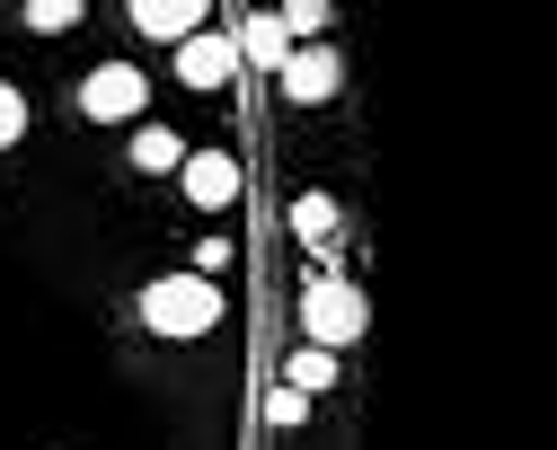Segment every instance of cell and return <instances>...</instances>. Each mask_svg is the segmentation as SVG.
I'll return each instance as SVG.
<instances>
[{
	"label": "cell",
	"instance_id": "6da1fadb",
	"mask_svg": "<svg viewBox=\"0 0 557 450\" xmlns=\"http://www.w3.org/2000/svg\"><path fill=\"white\" fill-rule=\"evenodd\" d=\"M143 327L151 336H213L222 327V283L213 274H160L151 291H143Z\"/></svg>",
	"mask_w": 557,
	"mask_h": 450
},
{
	"label": "cell",
	"instance_id": "7a4b0ae2",
	"mask_svg": "<svg viewBox=\"0 0 557 450\" xmlns=\"http://www.w3.org/2000/svg\"><path fill=\"white\" fill-rule=\"evenodd\" d=\"M301 327H310V345H363V327H372V300H363V283H345V274H319L310 291H301Z\"/></svg>",
	"mask_w": 557,
	"mask_h": 450
},
{
	"label": "cell",
	"instance_id": "3957f363",
	"mask_svg": "<svg viewBox=\"0 0 557 450\" xmlns=\"http://www.w3.org/2000/svg\"><path fill=\"white\" fill-rule=\"evenodd\" d=\"M72 107H81L89 124H143V115H151V80H143L133 62H98L89 80L72 89Z\"/></svg>",
	"mask_w": 557,
	"mask_h": 450
},
{
	"label": "cell",
	"instance_id": "277c9868",
	"mask_svg": "<svg viewBox=\"0 0 557 450\" xmlns=\"http://www.w3.org/2000/svg\"><path fill=\"white\" fill-rule=\"evenodd\" d=\"M239 71H248V62H239V45H231L222 27H195V36H177V80H186L195 98H222V89L239 80Z\"/></svg>",
	"mask_w": 557,
	"mask_h": 450
},
{
	"label": "cell",
	"instance_id": "5b68a950",
	"mask_svg": "<svg viewBox=\"0 0 557 450\" xmlns=\"http://www.w3.org/2000/svg\"><path fill=\"white\" fill-rule=\"evenodd\" d=\"M177 177H186V203L195 212H231L239 203V160H231V150H186Z\"/></svg>",
	"mask_w": 557,
	"mask_h": 450
},
{
	"label": "cell",
	"instance_id": "8992f818",
	"mask_svg": "<svg viewBox=\"0 0 557 450\" xmlns=\"http://www.w3.org/2000/svg\"><path fill=\"white\" fill-rule=\"evenodd\" d=\"M336 80H345L336 45H301V53H284V98H293V107H327Z\"/></svg>",
	"mask_w": 557,
	"mask_h": 450
},
{
	"label": "cell",
	"instance_id": "52a82bcc",
	"mask_svg": "<svg viewBox=\"0 0 557 450\" xmlns=\"http://www.w3.org/2000/svg\"><path fill=\"white\" fill-rule=\"evenodd\" d=\"M133 10V27H143L151 45H177V36H195L203 18H213V0H124Z\"/></svg>",
	"mask_w": 557,
	"mask_h": 450
},
{
	"label": "cell",
	"instance_id": "ba28073f",
	"mask_svg": "<svg viewBox=\"0 0 557 450\" xmlns=\"http://www.w3.org/2000/svg\"><path fill=\"white\" fill-rule=\"evenodd\" d=\"M177 160H186V141H177L169 124H151V115L133 124V168H143V177H169Z\"/></svg>",
	"mask_w": 557,
	"mask_h": 450
},
{
	"label": "cell",
	"instance_id": "9c48e42d",
	"mask_svg": "<svg viewBox=\"0 0 557 450\" xmlns=\"http://www.w3.org/2000/svg\"><path fill=\"white\" fill-rule=\"evenodd\" d=\"M284 380H293L301 398H319V389H336V353H327V345H301V353L284 362Z\"/></svg>",
	"mask_w": 557,
	"mask_h": 450
},
{
	"label": "cell",
	"instance_id": "30bf717a",
	"mask_svg": "<svg viewBox=\"0 0 557 450\" xmlns=\"http://www.w3.org/2000/svg\"><path fill=\"white\" fill-rule=\"evenodd\" d=\"M293 239H301V248H327V239H336V195H301V203H293Z\"/></svg>",
	"mask_w": 557,
	"mask_h": 450
},
{
	"label": "cell",
	"instance_id": "8fae6325",
	"mask_svg": "<svg viewBox=\"0 0 557 450\" xmlns=\"http://www.w3.org/2000/svg\"><path fill=\"white\" fill-rule=\"evenodd\" d=\"M231 45H239V62H284V53H293V36L274 27V18H248V27L231 36Z\"/></svg>",
	"mask_w": 557,
	"mask_h": 450
},
{
	"label": "cell",
	"instance_id": "7c38bea8",
	"mask_svg": "<svg viewBox=\"0 0 557 450\" xmlns=\"http://www.w3.org/2000/svg\"><path fill=\"white\" fill-rule=\"evenodd\" d=\"M81 18H89L81 0H27V27H36V36H72Z\"/></svg>",
	"mask_w": 557,
	"mask_h": 450
},
{
	"label": "cell",
	"instance_id": "4fadbf2b",
	"mask_svg": "<svg viewBox=\"0 0 557 450\" xmlns=\"http://www.w3.org/2000/svg\"><path fill=\"white\" fill-rule=\"evenodd\" d=\"M274 27H284V36H327V0H284V10H274Z\"/></svg>",
	"mask_w": 557,
	"mask_h": 450
},
{
	"label": "cell",
	"instance_id": "5bb4252c",
	"mask_svg": "<svg viewBox=\"0 0 557 450\" xmlns=\"http://www.w3.org/2000/svg\"><path fill=\"white\" fill-rule=\"evenodd\" d=\"M301 415H310V398H301L293 380H274V389H265V424H284V433H293Z\"/></svg>",
	"mask_w": 557,
	"mask_h": 450
},
{
	"label": "cell",
	"instance_id": "9a60e30c",
	"mask_svg": "<svg viewBox=\"0 0 557 450\" xmlns=\"http://www.w3.org/2000/svg\"><path fill=\"white\" fill-rule=\"evenodd\" d=\"M231 257H239V248H231V239L213 230V239H203V248H195V265H186V274H213V283H222V274H231Z\"/></svg>",
	"mask_w": 557,
	"mask_h": 450
},
{
	"label": "cell",
	"instance_id": "2e32d148",
	"mask_svg": "<svg viewBox=\"0 0 557 450\" xmlns=\"http://www.w3.org/2000/svg\"><path fill=\"white\" fill-rule=\"evenodd\" d=\"M18 133H27V98H18V89H10V80H0V150H10V141H18Z\"/></svg>",
	"mask_w": 557,
	"mask_h": 450
}]
</instances>
